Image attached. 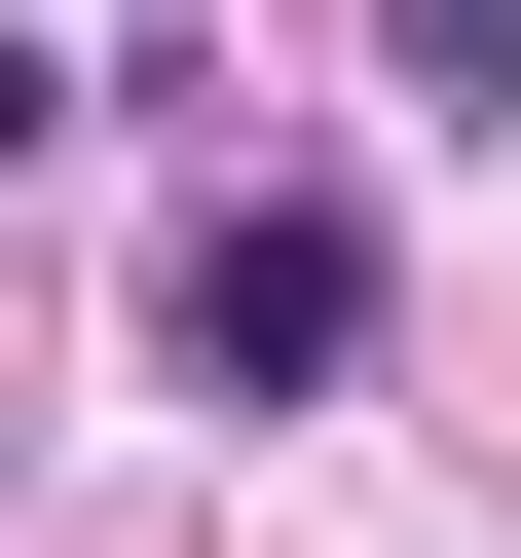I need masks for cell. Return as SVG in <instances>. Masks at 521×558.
Returning <instances> with one entry per match:
<instances>
[{
	"mask_svg": "<svg viewBox=\"0 0 521 558\" xmlns=\"http://www.w3.org/2000/svg\"><path fill=\"white\" fill-rule=\"evenodd\" d=\"M149 336H186V410H336V373H373V223H336V186H223V223L149 260Z\"/></svg>",
	"mask_w": 521,
	"mask_h": 558,
	"instance_id": "cell-1",
	"label": "cell"
},
{
	"mask_svg": "<svg viewBox=\"0 0 521 558\" xmlns=\"http://www.w3.org/2000/svg\"><path fill=\"white\" fill-rule=\"evenodd\" d=\"M0 149H75V38H0Z\"/></svg>",
	"mask_w": 521,
	"mask_h": 558,
	"instance_id": "cell-2",
	"label": "cell"
},
{
	"mask_svg": "<svg viewBox=\"0 0 521 558\" xmlns=\"http://www.w3.org/2000/svg\"><path fill=\"white\" fill-rule=\"evenodd\" d=\"M410 38H447V75H484V112H521V0H410Z\"/></svg>",
	"mask_w": 521,
	"mask_h": 558,
	"instance_id": "cell-3",
	"label": "cell"
}]
</instances>
